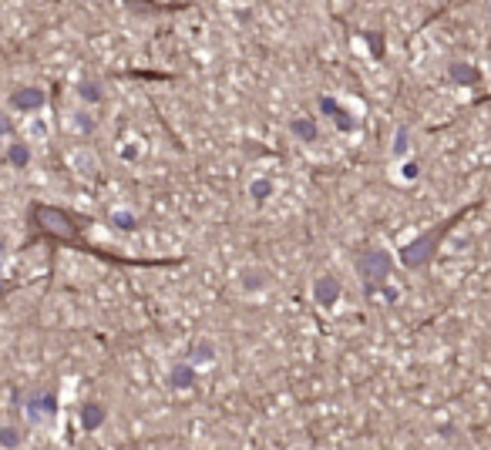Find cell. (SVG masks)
I'll return each mask as SVG.
<instances>
[{"mask_svg":"<svg viewBox=\"0 0 491 450\" xmlns=\"http://www.w3.org/2000/svg\"><path fill=\"white\" fill-rule=\"evenodd\" d=\"M30 222L37 225L44 235H51L57 242H64V246H75V249H88L95 252V255H102V259H111V262H118L115 255H108V252H98L91 249L84 239H81L78 232V222L68 215V212H61V208H54V205H30Z\"/></svg>","mask_w":491,"mask_h":450,"instance_id":"1","label":"cell"},{"mask_svg":"<svg viewBox=\"0 0 491 450\" xmlns=\"http://www.w3.org/2000/svg\"><path fill=\"white\" fill-rule=\"evenodd\" d=\"M289 131H293L296 138H303V141H316V138H320V131H316V125H313L310 118H293V121H289Z\"/></svg>","mask_w":491,"mask_h":450,"instance_id":"8","label":"cell"},{"mask_svg":"<svg viewBox=\"0 0 491 450\" xmlns=\"http://www.w3.org/2000/svg\"><path fill=\"white\" fill-rule=\"evenodd\" d=\"M0 440H3V444H10V447H14V444H21V440H17V430H3V437H0Z\"/></svg>","mask_w":491,"mask_h":450,"instance_id":"17","label":"cell"},{"mask_svg":"<svg viewBox=\"0 0 491 450\" xmlns=\"http://www.w3.org/2000/svg\"><path fill=\"white\" fill-rule=\"evenodd\" d=\"M192 383H195V366H192V363H182V366L172 370V387H182V390H185V387H192Z\"/></svg>","mask_w":491,"mask_h":450,"instance_id":"9","label":"cell"},{"mask_svg":"<svg viewBox=\"0 0 491 450\" xmlns=\"http://www.w3.org/2000/svg\"><path fill=\"white\" fill-rule=\"evenodd\" d=\"M7 158H10V165L24 168V165H30V148H27L24 141H14V145H10V151H7Z\"/></svg>","mask_w":491,"mask_h":450,"instance_id":"10","label":"cell"},{"mask_svg":"<svg viewBox=\"0 0 491 450\" xmlns=\"http://www.w3.org/2000/svg\"><path fill=\"white\" fill-rule=\"evenodd\" d=\"M249 188H253V199L256 202H266L269 199V192H273V182H269V178H256Z\"/></svg>","mask_w":491,"mask_h":450,"instance_id":"12","label":"cell"},{"mask_svg":"<svg viewBox=\"0 0 491 450\" xmlns=\"http://www.w3.org/2000/svg\"><path fill=\"white\" fill-rule=\"evenodd\" d=\"M57 413V397L51 390H34L27 397V417L30 420H41V417H54Z\"/></svg>","mask_w":491,"mask_h":450,"instance_id":"4","label":"cell"},{"mask_svg":"<svg viewBox=\"0 0 491 450\" xmlns=\"http://www.w3.org/2000/svg\"><path fill=\"white\" fill-rule=\"evenodd\" d=\"M104 417H108V413H104L102 403H84V407H81V427H84V430H98V427L104 424Z\"/></svg>","mask_w":491,"mask_h":450,"instance_id":"7","label":"cell"},{"mask_svg":"<svg viewBox=\"0 0 491 450\" xmlns=\"http://www.w3.org/2000/svg\"><path fill=\"white\" fill-rule=\"evenodd\" d=\"M471 208H474V205H468V208H461V212L447 215V219L438 222L434 228L421 232L411 246H404V249H401V262H404V269H424V266H431V262H434V255H438V249H441V242H444V235L461 222Z\"/></svg>","mask_w":491,"mask_h":450,"instance_id":"2","label":"cell"},{"mask_svg":"<svg viewBox=\"0 0 491 450\" xmlns=\"http://www.w3.org/2000/svg\"><path fill=\"white\" fill-rule=\"evenodd\" d=\"M411 148V131L407 128H397V141H394V155H404Z\"/></svg>","mask_w":491,"mask_h":450,"instance_id":"13","label":"cell"},{"mask_svg":"<svg viewBox=\"0 0 491 450\" xmlns=\"http://www.w3.org/2000/svg\"><path fill=\"white\" fill-rule=\"evenodd\" d=\"M7 131H10V121H7V118L0 115V135H7Z\"/></svg>","mask_w":491,"mask_h":450,"instance_id":"19","label":"cell"},{"mask_svg":"<svg viewBox=\"0 0 491 450\" xmlns=\"http://www.w3.org/2000/svg\"><path fill=\"white\" fill-rule=\"evenodd\" d=\"M390 255L384 249H360L357 252V275L363 279V289H367V296H377L381 293V286L387 282L390 275Z\"/></svg>","mask_w":491,"mask_h":450,"instance_id":"3","label":"cell"},{"mask_svg":"<svg viewBox=\"0 0 491 450\" xmlns=\"http://www.w3.org/2000/svg\"><path fill=\"white\" fill-rule=\"evenodd\" d=\"M3 293H7V286H0V296H3Z\"/></svg>","mask_w":491,"mask_h":450,"instance_id":"20","label":"cell"},{"mask_svg":"<svg viewBox=\"0 0 491 450\" xmlns=\"http://www.w3.org/2000/svg\"><path fill=\"white\" fill-rule=\"evenodd\" d=\"M44 101H48V95L41 91V88H17L14 91V98H10V104L17 108V111H41L44 108Z\"/></svg>","mask_w":491,"mask_h":450,"instance_id":"6","label":"cell"},{"mask_svg":"<svg viewBox=\"0 0 491 450\" xmlns=\"http://www.w3.org/2000/svg\"><path fill=\"white\" fill-rule=\"evenodd\" d=\"M111 222L118 225V228H125V232H131V228H135V215H131V212H115V215H111Z\"/></svg>","mask_w":491,"mask_h":450,"instance_id":"14","label":"cell"},{"mask_svg":"<svg viewBox=\"0 0 491 450\" xmlns=\"http://www.w3.org/2000/svg\"><path fill=\"white\" fill-rule=\"evenodd\" d=\"M447 75L454 77V81H461V84H478V71H474V68H468V64H451V68H447Z\"/></svg>","mask_w":491,"mask_h":450,"instance_id":"11","label":"cell"},{"mask_svg":"<svg viewBox=\"0 0 491 450\" xmlns=\"http://www.w3.org/2000/svg\"><path fill=\"white\" fill-rule=\"evenodd\" d=\"M81 98H84V101H98V98H102V91H98L95 84H81Z\"/></svg>","mask_w":491,"mask_h":450,"instance_id":"16","label":"cell"},{"mask_svg":"<svg viewBox=\"0 0 491 450\" xmlns=\"http://www.w3.org/2000/svg\"><path fill=\"white\" fill-rule=\"evenodd\" d=\"M212 343H199L195 346V363H212Z\"/></svg>","mask_w":491,"mask_h":450,"instance_id":"15","label":"cell"},{"mask_svg":"<svg viewBox=\"0 0 491 450\" xmlns=\"http://www.w3.org/2000/svg\"><path fill=\"white\" fill-rule=\"evenodd\" d=\"M417 172H421V168H417V165H414V162H407V165H404V172H401V175H404V178H417Z\"/></svg>","mask_w":491,"mask_h":450,"instance_id":"18","label":"cell"},{"mask_svg":"<svg viewBox=\"0 0 491 450\" xmlns=\"http://www.w3.org/2000/svg\"><path fill=\"white\" fill-rule=\"evenodd\" d=\"M313 300H316V306H323V309L336 306V300H340V279L336 275H320L313 282Z\"/></svg>","mask_w":491,"mask_h":450,"instance_id":"5","label":"cell"}]
</instances>
